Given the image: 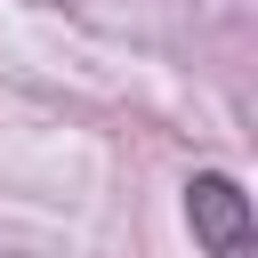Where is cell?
<instances>
[{"instance_id":"cell-1","label":"cell","mask_w":258,"mask_h":258,"mask_svg":"<svg viewBox=\"0 0 258 258\" xmlns=\"http://www.w3.org/2000/svg\"><path fill=\"white\" fill-rule=\"evenodd\" d=\"M185 226L210 258H258V226H250V194L226 169H194L185 177Z\"/></svg>"}]
</instances>
